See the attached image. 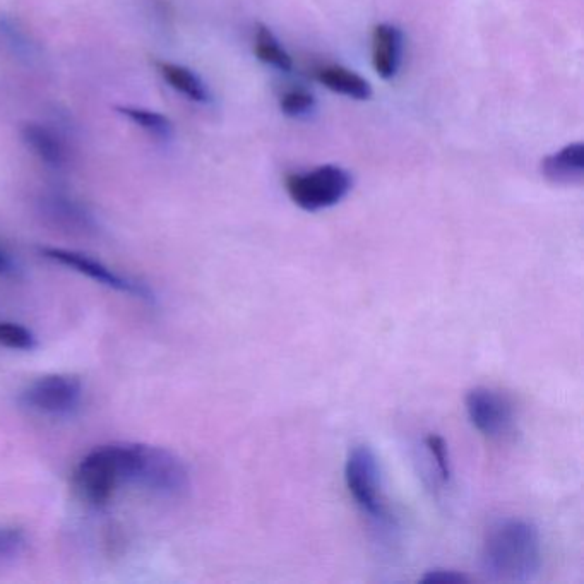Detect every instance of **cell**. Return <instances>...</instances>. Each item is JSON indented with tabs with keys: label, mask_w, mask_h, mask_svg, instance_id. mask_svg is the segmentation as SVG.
I'll return each instance as SVG.
<instances>
[{
	"label": "cell",
	"mask_w": 584,
	"mask_h": 584,
	"mask_svg": "<svg viewBox=\"0 0 584 584\" xmlns=\"http://www.w3.org/2000/svg\"><path fill=\"white\" fill-rule=\"evenodd\" d=\"M254 54L266 66L275 67L280 71H292L293 60L285 48L281 47L271 28L264 24H257L256 38H254Z\"/></svg>",
	"instance_id": "obj_16"
},
{
	"label": "cell",
	"mask_w": 584,
	"mask_h": 584,
	"mask_svg": "<svg viewBox=\"0 0 584 584\" xmlns=\"http://www.w3.org/2000/svg\"><path fill=\"white\" fill-rule=\"evenodd\" d=\"M28 547V537L23 530L12 526H0V561H11L23 554Z\"/></svg>",
	"instance_id": "obj_19"
},
{
	"label": "cell",
	"mask_w": 584,
	"mask_h": 584,
	"mask_svg": "<svg viewBox=\"0 0 584 584\" xmlns=\"http://www.w3.org/2000/svg\"><path fill=\"white\" fill-rule=\"evenodd\" d=\"M317 79H319V83L324 84L333 93L348 96V98H353L358 102L370 100L374 95L372 86H370L367 79L343 66L321 67L317 71Z\"/></svg>",
	"instance_id": "obj_14"
},
{
	"label": "cell",
	"mask_w": 584,
	"mask_h": 584,
	"mask_svg": "<svg viewBox=\"0 0 584 584\" xmlns=\"http://www.w3.org/2000/svg\"><path fill=\"white\" fill-rule=\"evenodd\" d=\"M156 69L160 72L161 78L165 79V83L187 100L201 105L211 102L213 96L208 84L204 83L203 78L196 71H192L191 67L175 62H156Z\"/></svg>",
	"instance_id": "obj_13"
},
{
	"label": "cell",
	"mask_w": 584,
	"mask_h": 584,
	"mask_svg": "<svg viewBox=\"0 0 584 584\" xmlns=\"http://www.w3.org/2000/svg\"><path fill=\"white\" fill-rule=\"evenodd\" d=\"M345 482L353 501L357 502V506L369 518L377 523L388 521L381 465L376 453L369 446H355L350 449L345 463Z\"/></svg>",
	"instance_id": "obj_4"
},
{
	"label": "cell",
	"mask_w": 584,
	"mask_h": 584,
	"mask_svg": "<svg viewBox=\"0 0 584 584\" xmlns=\"http://www.w3.org/2000/svg\"><path fill=\"white\" fill-rule=\"evenodd\" d=\"M0 346L19 352H31L38 346L35 333L16 322L0 321Z\"/></svg>",
	"instance_id": "obj_18"
},
{
	"label": "cell",
	"mask_w": 584,
	"mask_h": 584,
	"mask_svg": "<svg viewBox=\"0 0 584 584\" xmlns=\"http://www.w3.org/2000/svg\"><path fill=\"white\" fill-rule=\"evenodd\" d=\"M115 110L156 141L168 143L175 138V126L167 115L160 114L156 110H149V108L132 107V105H117Z\"/></svg>",
	"instance_id": "obj_15"
},
{
	"label": "cell",
	"mask_w": 584,
	"mask_h": 584,
	"mask_svg": "<svg viewBox=\"0 0 584 584\" xmlns=\"http://www.w3.org/2000/svg\"><path fill=\"white\" fill-rule=\"evenodd\" d=\"M425 447L429 451L430 458L434 459V463H436L439 478L444 483L449 482V478H451V459H449V449H447L446 441L441 436L432 434V436L425 439Z\"/></svg>",
	"instance_id": "obj_20"
},
{
	"label": "cell",
	"mask_w": 584,
	"mask_h": 584,
	"mask_svg": "<svg viewBox=\"0 0 584 584\" xmlns=\"http://www.w3.org/2000/svg\"><path fill=\"white\" fill-rule=\"evenodd\" d=\"M21 139L26 148L48 168L60 170L69 163V148L59 132L42 124V122H26L21 126Z\"/></svg>",
	"instance_id": "obj_10"
},
{
	"label": "cell",
	"mask_w": 584,
	"mask_h": 584,
	"mask_svg": "<svg viewBox=\"0 0 584 584\" xmlns=\"http://www.w3.org/2000/svg\"><path fill=\"white\" fill-rule=\"evenodd\" d=\"M403 50V31L396 24H377L372 31V66L379 78L391 81L398 76L403 64Z\"/></svg>",
	"instance_id": "obj_9"
},
{
	"label": "cell",
	"mask_w": 584,
	"mask_h": 584,
	"mask_svg": "<svg viewBox=\"0 0 584 584\" xmlns=\"http://www.w3.org/2000/svg\"><path fill=\"white\" fill-rule=\"evenodd\" d=\"M107 447L119 485L132 483L163 497H180L191 487L187 466L170 449L138 442Z\"/></svg>",
	"instance_id": "obj_2"
},
{
	"label": "cell",
	"mask_w": 584,
	"mask_h": 584,
	"mask_svg": "<svg viewBox=\"0 0 584 584\" xmlns=\"http://www.w3.org/2000/svg\"><path fill=\"white\" fill-rule=\"evenodd\" d=\"M12 269L11 259L4 254V252L0 251V275H4V273H9Z\"/></svg>",
	"instance_id": "obj_23"
},
{
	"label": "cell",
	"mask_w": 584,
	"mask_h": 584,
	"mask_svg": "<svg viewBox=\"0 0 584 584\" xmlns=\"http://www.w3.org/2000/svg\"><path fill=\"white\" fill-rule=\"evenodd\" d=\"M72 485L88 506L105 507L112 501L115 490L119 489V480L107 446L96 447L79 461L72 475Z\"/></svg>",
	"instance_id": "obj_7"
},
{
	"label": "cell",
	"mask_w": 584,
	"mask_h": 584,
	"mask_svg": "<svg viewBox=\"0 0 584 584\" xmlns=\"http://www.w3.org/2000/svg\"><path fill=\"white\" fill-rule=\"evenodd\" d=\"M466 413L473 427L487 439H504L516 425L513 401L501 391L490 388L471 389L465 398Z\"/></svg>",
	"instance_id": "obj_6"
},
{
	"label": "cell",
	"mask_w": 584,
	"mask_h": 584,
	"mask_svg": "<svg viewBox=\"0 0 584 584\" xmlns=\"http://www.w3.org/2000/svg\"><path fill=\"white\" fill-rule=\"evenodd\" d=\"M424 584H463L468 583V578L465 574L456 573V571H444V569H436V571H429L422 578Z\"/></svg>",
	"instance_id": "obj_22"
},
{
	"label": "cell",
	"mask_w": 584,
	"mask_h": 584,
	"mask_svg": "<svg viewBox=\"0 0 584 584\" xmlns=\"http://www.w3.org/2000/svg\"><path fill=\"white\" fill-rule=\"evenodd\" d=\"M43 215L55 225L71 232L90 233L96 230V221L83 204L62 194H48L40 203Z\"/></svg>",
	"instance_id": "obj_11"
},
{
	"label": "cell",
	"mask_w": 584,
	"mask_h": 584,
	"mask_svg": "<svg viewBox=\"0 0 584 584\" xmlns=\"http://www.w3.org/2000/svg\"><path fill=\"white\" fill-rule=\"evenodd\" d=\"M317 107L316 96L305 88H292L280 96V110L292 119L309 117Z\"/></svg>",
	"instance_id": "obj_17"
},
{
	"label": "cell",
	"mask_w": 584,
	"mask_h": 584,
	"mask_svg": "<svg viewBox=\"0 0 584 584\" xmlns=\"http://www.w3.org/2000/svg\"><path fill=\"white\" fill-rule=\"evenodd\" d=\"M83 401V382L71 374H50L28 384L19 403L47 417H69Z\"/></svg>",
	"instance_id": "obj_5"
},
{
	"label": "cell",
	"mask_w": 584,
	"mask_h": 584,
	"mask_svg": "<svg viewBox=\"0 0 584 584\" xmlns=\"http://www.w3.org/2000/svg\"><path fill=\"white\" fill-rule=\"evenodd\" d=\"M542 538L526 519L497 521L483 540L482 569L495 583H530L542 569Z\"/></svg>",
	"instance_id": "obj_1"
},
{
	"label": "cell",
	"mask_w": 584,
	"mask_h": 584,
	"mask_svg": "<svg viewBox=\"0 0 584 584\" xmlns=\"http://www.w3.org/2000/svg\"><path fill=\"white\" fill-rule=\"evenodd\" d=\"M40 254L48 261L66 266L79 275L88 276L90 280L112 288L115 292L129 293L134 297L146 298V300L153 298V293L144 283L115 273L114 269L108 268L93 257L86 256L83 252L69 251V249H60V247H40Z\"/></svg>",
	"instance_id": "obj_8"
},
{
	"label": "cell",
	"mask_w": 584,
	"mask_h": 584,
	"mask_svg": "<svg viewBox=\"0 0 584 584\" xmlns=\"http://www.w3.org/2000/svg\"><path fill=\"white\" fill-rule=\"evenodd\" d=\"M0 38L7 47L11 48L12 54L28 55L31 50L28 38L11 19L0 18Z\"/></svg>",
	"instance_id": "obj_21"
},
{
	"label": "cell",
	"mask_w": 584,
	"mask_h": 584,
	"mask_svg": "<svg viewBox=\"0 0 584 584\" xmlns=\"http://www.w3.org/2000/svg\"><path fill=\"white\" fill-rule=\"evenodd\" d=\"M287 192L298 208L317 213L340 204L353 189L352 173L338 165H322L288 175Z\"/></svg>",
	"instance_id": "obj_3"
},
{
	"label": "cell",
	"mask_w": 584,
	"mask_h": 584,
	"mask_svg": "<svg viewBox=\"0 0 584 584\" xmlns=\"http://www.w3.org/2000/svg\"><path fill=\"white\" fill-rule=\"evenodd\" d=\"M542 175L554 184L579 182L584 175V144H567L554 155L543 158Z\"/></svg>",
	"instance_id": "obj_12"
}]
</instances>
